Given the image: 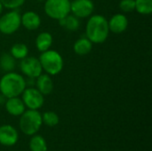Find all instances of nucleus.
<instances>
[{
  "instance_id": "1",
  "label": "nucleus",
  "mask_w": 152,
  "mask_h": 151,
  "mask_svg": "<svg viewBox=\"0 0 152 151\" xmlns=\"http://www.w3.org/2000/svg\"><path fill=\"white\" fill-rule=\"evenodd\" d=\"M110 34L108 20L101 15H91L86 25V36L93 44L104 43Z\"/></svg>"
},
{
  "instance_id": "2",
  "label": "nucleus",
  "mask_w": 152,
  "mask_h": 151,
  "mask_svg": "<svg viewBox=\"0 0 152 151\" xmlns=\"http://www.w3.org/2000/svg\"><path fill=\"white\" fill-rule=\"evenodd\" d=\"M27 87L26 79L13 71L7 72L0 79V93L7 99L18 97Z\"/></svg>"
},
{
  "instance_id": "3",
  "label": "nucleus",
  "mask_w": 152,
  "mask_h": 151,
  "mask_svg": "<svg viewBox=\"0 0 152 151\" xmlns=\"http://www.w3.org/2000/svg\"><path fill=\"white\" fill-rule=\"evenodd\" d=\"M38 60L42 69L50 76H56L60 74L63 69V59L55 50L49 49L41 53Z\"/></svg>"
},
{
  "instance_id": "4",
  "label": "nucleus",
  "mask_w": 152,
  "mask_h": 151,
  "mask_svg": "<svg viewBox=\"0 0 152 151\" xmlns=\"http://www.w3.org/2000/svg\"><path fill=\"white\" fill-rule=\"evenodd\" d=\"M42 115L37 109H28L20 115V128L27 135H34L42 125Z\"/></svg>"
},
{
  "instance_id": "5",
  "label": "nucleus",
  "mask_w": 152,
  "mask_h": 151,
  "mask_svg": "<svg viewBox=\"0 0 152 151\" xmlns=\"http://www.w3.org/2000/svg\"><path fill=\"white\" fill-rule=\"evenodd\" d=\"M70 0H45V12L53 20H61L70 13Z\"/></svg>"
},
{
  "instance_id": "6",
  "label": "nucleus",
  "mask_w": 152,
  "mask_h": 151,
  "mask_svg": "<svg viewBox=\"0 0 152 151\" xmlns=\"http://www.w3.org/2000/svg\"><path fill=\"white\" fill-rule=\"evenodd\" d=\"M20 14L17 10H11L0 17V32L12 35L20 27Z\"/></svg>"
},
{
  "instance_id": "7",
  "label": "nucleus",
  "mask_w": 152,
  "mask_h": 151,
  "mask_svg": "<svg viewBox=\"0 0 152 151\" xmlns=\"http://www.w3.org/2000/svg\"><path fill=\"white\" fill-rule=\"evenodd\" d=\"M20 69L28 78H37L43 72L39 60L34 56H27L20 60Z\"/></svg>"
},
{
  "instance_id": "8",
  "label": "nucleus",
  "mask_w": 152,
  "mask_h": 151,
  "mask_svg": "<svg viewBox=\"0 0 152 151\" xmlns=\"http://www.w3.org/2000/svg\"><path fill=\"white\" fill-rule=\"evenodd\" d=\"M22 95V101L25 105V107L28 108V109H40L44 104V95L34 87H28L25 88Z\"/></svg>"
},
{
  "instance_id": "9",
  "label": "nucleus",
  "mask_w": 152,
  "mask_h": 151,
  "mask_svg": "<svg viewBox=\"0 0 152 151\" xmlns=\"http://www.w3.org/2000/svg\"><path fill=\"white\" fill-rule=\"evenodd\" d=\"M94 11L92 0H73L70 2V12L77 18H88Z\"/></svg>"
},
{
  "instance_id": "10",
  "label": "nucleus",
  "mask_w": 152,
  "mask_h": 151,
  "mask_svg": "<svg viewBox=\"0 0 152 151\" xmlns=\"http://www.w3.org/2000/svg\"><path fill=\"white\" fill-rule=\"evenodd\" d=\"M108 24L110 31L115 34H120L126 30L128 27V19L122 13H117L108 20Z\"/></svg>"
},
{
  "instance_id": "11",
  "label": "nucleus",
  "mask_w": 152,
  "mask_h": 151,
  "mask_svg": "<svg viewBox=\"0 0 152 151\" xmlns=\"http://www.w3.org/2000/svg\"><path fill=\"white\" fill-rule=\"evenodd\" d=\"M18 141V133L9 125L0 126V143L4 146H12Z\"/></svg>"
},
{
  "instance_id": "12",
  "label": "nucleus",
  "mask_w": 152,
  "mask_h": 151,
  "mask_svg": "<svg viewBox=\"0 0 152 151\" xmlns=\"http://www.w3.org/2000/svg\"><path fill=\"white\" fill-rule=\"evenodd\" d=\"M21 25L28 30H36L41 25L40 16L32 11H28L20 15Z\"/></svg>"
},
{
  "instance_id": "13",
  "label": "nucleus",
  "mask_w": 152,
  "mask_h": 151,
  "mask_svg": "<svg viewBox=\"0 0 152 151\" xmlns=\"http://www.w3.org/2000/svg\"><path fill=\"white\" fill-rule=\"evenodd\" d=\"M35 85L43 95H49L53 90V79L51 78V76L46 73L41 74L36 78Z\"/></svg>"
},
{
  "instance_id": "14",
  "label": "nucleus",
  "mask_w": 152,
  "mask_h": 151,
  "mask_svg": "<svg viewBox=\"0 0 152 151\" xmlns=\"http://www.w3.org/2000/svg\"><path fill=\"white\" fill-rule=\"evenodd\" d=\"M4 104L7 112L12 116H20L25 111V105L19 97L8 98Z\"/></svg>"
},
{
  "instance_id": "15",
  "label": "nucleus",
  "mask_w": 152,
  "mask_h": 151,
  "mask_svg": "<svg viewBox=\"0 0 152 151\" xmlns=\"http://www.w3.org/2000/svg\"><path fill=\"white\" fill-rule=\"evenodd\" d=\"M35 44L37 49L43 53L51 48L53 44V36L49 32H41L36 38Z\"/></svg>"
},
{
  "instance_id": "16",
  "label": "nucleus",
  "mask_w": 152,
  "mask_h": 151,
  "mask_svg": "<svg viewBox=\"0 0 152 151\" xmlns=\"http://www.w3.org/2000/svg\"><path fill=\"white\" fill-rule=\"evenodd\" d=\"M74 52L80 56L88 54L93 49V43L86 37H80L77 39L73 45Z\"/></svg>"
},
{
  "instance_id": "17",
  "label": "nucleus",
  "mask_w": 152,
  "mask_h": 151,
  "mask_svg": "<svg viewBox=\"0 0 152 151\" xmlns=\"http://www.w3.org/2000/svg\"><path fill=\"white\" fill-rule=\"evenodd\" d=\"M59 24L69 31H77L80 27L79 18L73 14H68L59 20Z\"/></svg>"
},
{
  "instance_id": "18",
  "label": "nucleus",
  "mask_w": 152,
  "mask_h": 151,
  "mask_svg": "<svg viewBox=\"0 0 152 151\" xmlns=\"http://www.w3.org/2000/svg\"><path fill=\"white\" fill-rule=\"evenodd\" d=\"M16 67V60L10 53H3L0 57V68L7 72H12Z\"/></svg>"
},
{
  "instance_id": "19",
  "label": "nucleus",
  "mask_w": 152,
  "mask_h": 151,
  "mask_svg": "<svg viewBox=\"0 0 152 151\" xmlns=\"http://www.w3.org/2000/svg\"><path fill=\"white\" fill-rule=\"evenodd\" d=\"M28 46L22 43H17L13 44L11 48L10 54L15 59V60H22L25 57L28 56Z\"/></svg>"
},
{
  "instance_id": "20",
  "label": "nucleus",
  "mask_w": 152,
  "mask_h": 151,
  "mask_svg": "<svg viewBox=\"0 0 152 151\" xmlns=\"http://www.w3.org/2000/svg\"><path fill=\"white\" fill-rule=\"evenodd\" d=\"M135 11L142 15H150L152 12V0H134Z\"/></svg>"
},
{
  "instance_id": "21",
  "label": "nucleus",
  "mask_w": 152,
  "mask_h": 151,
  "mask_svg": "<svg viewBox=\"0 0 152 151\" xmlns=\"http://www.w3.org/2000/svg\"><path fill=\"white\" fill-rule=\"evenodd\" d=\"M29 149L31 151H46L47 146L45 140L40 135H35L29 142Z\"/></svg>"
},
{
  "instance_id": "22",
  "label": "nucleus",
  "mask_w": 152,
  "mask_h": 151,
  "mask_svg": "<svg viewBox=\"0 0 152 151\" xmlns=\"http://www.w3.org/2000/svg\"><path fill=\"white\" fill-rule=\"evenodd\" d=\"M42 122L45 124L47 126L53 127L58 125L59 123V117L55 112L47 111L45 112L42 116Z\"/></svg>"
},
{
  "instance_id": "23",
  "label": "nucleus",
  "mask_w": 152,
  "mask_h": 151,
  "mask_svg": "<svg viewBox=\"0 0 152 151\" xmlns=\"http://www.w3.org/2000/svg\"><path fill=\"white\" fill-rule=\"evenodd\" d=\"M26 0H0L3 7L10 10H17L24 4Z\"/></svg>"
},
{
  "instance_id": "24",
  "label": "nucleus",
  "mask_w": 152,
  "mask_h": 151,
  "mask_svg": "<svg viewBox=\"0 0 152 151\" xmlns=\"http://www.w3.org/2000/svg\"><path fill=\"white\" fill-rule=\"evenodd\" d=\"M119 8L124 12H131L135 10L134 0H121L119 3Z\"/></svg>"
},
{
  "instance_id": "25",
  "label": "nucleus",
  "mask_w": 152,
  "mask_h": 151,
  "mask_svg": "<svg viewBox=\"0 0 152 151\" xmlns=\"http://www.w3.org/2000/svg\"><path fill=\"white\" fill-rule=\"evenodd\" d=\"M6 100H7V98H6L4 95H3V94L1 93V94H0V104H4L5 101H6Z\"/></svg>"
},
{
  "instance_id": "26",
  "label": "nucleus",
  "mask_w": 152,
  "mask_h": 151,
  "mask_svg": "<svg viewBox=\"0 0 152 151\" xmlns=\"http://www.w3.org/2000/svg\"><path fill=\"white\" fill-rule=\"evenodd\" d=\"M3 5H2V4L0 3V15H1V13H2V12H3Z\"/></svg>"
},
{
  "instance_id": "27",
  "label": "nucleus",
  "mask_w": 152,
  "mask_h": 151,
  "mask_svg": "<svg viewBox=\"0 0 152 151\" xmlns=\"http://www.w3.org/2000/svg\"><path fill=\"white\" fill-rule=\"evenodd\" d=\"M38 1H43V0H38Z\"/></svg>"
},
{
  "instance_id": "28",
  "label": "nucleus",
  "mask_w": 152,
  "mask_h": 151,
  "mask_svg": "<svg viewBox=\"0 0 152 151\" xmlns=\"http://www.w3.org/2000/svg\"><path fill=\"white\" fill-rule=\"evenodd\" d=\"M46 151H47V150H46Z\"/></svg>"
}]
</instances>
